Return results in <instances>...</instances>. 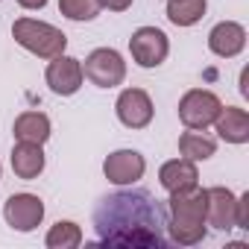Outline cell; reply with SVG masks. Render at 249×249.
Wrapping results in <instances>:
<instances>
[{"label": "cell", "instance_id": "6da1fadb", "mask_svg": "<svg viewBox=\"0 0 249 249\" xmlns=\"http://www.w3.org/2000/svg\"><path fill=\"white\" fill-rule=\"evenodd\" d=\"M97 240L106 246H164L167 208L150 191L123 188L100 199L94 208Z\"/></svg>", "mask_w": 249, "mask_h": 249}, {"label": "cell", "instance_id": "7a4b0ae2", "mask_svg": "<svg viewBox=\"0 0 249 249\" xmlns=\"http://www.w3.org/2000/svg\"><path fill=\"white\" fill-rule=\"evenodd\" d=\"M205 188L191 185L173 191L167 199V240L179 246H196L205 240Z\"/></svg>", "mask_w": 249, "mask_h": 249}, {"label": "cell", "instance_id": "3957f363", "mask_svg": "<svg viewBox=\"0 0 249 249\" xmlns=\"http://www.w3.org/2000/svg\"><path fill=\"white\" fill-rule=\"evenodd\" d=\"M12 38L18 47H24L27 53H33L38 59H53V56H62L68 50V36L59 27L38 21V18H30V15L18 18L12 24Z\"/></svg>", "mask_w": 249, "mask_h": 249}, {"label": "cell", "instance_id": "277c9868", "mask_svg": "<svg viewBox=\"0 0 249 249\" xmlns=\"http://www.w3.org/2000/svg\"><path fill=\"white\" fill-rule=\"evenodd\" d=\"M82 73L91 85L97 88H117L126 79V59H123L114 47H97L85 56Z\"/></svg>", "mask_w": 249, "mask_h": 249}, {"label": "cell", "instance_id": "5b68a950", "mask_svg": "<svg viewBox=\"0 0 249 249\" xmlns=\"http://www.w3.org/2000/svg\"><path fill=\"white\" fill-rule=\"evenodd\" d=\"M223 108V100L208 88H191L179 100V120L185 129H208Z\"/></svg>", "mask_w": 249, "mask_h": 249}, {"label": "cell", "instance_id": "8992f818", "mask_svg": "<svg viewBox=\"0 0 249 249\" xmlns=\"http://www.w3.org/2000/svg\"><path fill=\"white\" fill-rule=\"evenodd\" d=\"M129 53L138 68H159L170 56V38L159 27H138L129 36Z\"/></svg>", "mask_w": 249, "mask_h": 249}, {"label": "cell", "instance_id": "52a82bcc", "mask_svg": "<svg viewBox=\"0 0 249 249\" xmlns=\"http://www.w3.org/2000/svg\"><path fill=\"white\" fill-rule=\"evenodd\" d=\"M114 114L126 129H147L156 117V106L144 88H123L114 100Z\"/></svg>", "mask_w": 249, "mask_h": 249}, {"label": "cell", "instance_id": "ba28073f", "mask_svg": "<svg viewBox=\"0 0 249 249\" xmlns=\"http://www.w3.org/2000/svg\"><path fill=\"white\" fill-rule=\"evenodd\" d=\"M3 220L9 229L27 234V231H36L41 223H44V199L36 196V194H12L6 202H3Z\"/></svg>", "mask_w": 249, "mask_h": 249}, {"label": "cell", "instance_id": "9c48e42d", "mask_svg": "<svg viewBox=\"0 0 249 249\" xmlns=\"http://www.w3.org/2000/svg\"><path fill=\"white\" fill-rule=\"evenodd\" d=\"M144 173H147V159L138 150H114L103 161V176L117 188L138 185Z\"/></svg>", "mask_w": 249, "mask_h": 249}, {"label": "cell", "instance_id": "30bf717a", "mask_svg": "<svg viewBox=\"0 0 249 249\" xmlns=\"http://www.w3.org/2000/svg\"><path fill=\"white\" fill-rule=\"evenodd\" d=\"M44 82H47V88H50L53 94H59V97H73V94L82 88V82H85L82 62H79L76 56H68V53L47 59Z\"/></svg>", "mask_w": 249, "mask_h": 249}, {"label": "cell", "instance_id": "8fae6325", "mask_svg": "<svg viewBox=\"0 0 249 249\" xmlns=\"http://www.w3.org/2000/svg\"><path fill=\"white\" fill-rule=\"evenodd\" d=\"M205 223L217 231L237 229V194L223 185L205 188Z\"/></svg>", "mask_w": 249, "mask_h": 249}, {"label": "cell", "instance_id": "7c38bea8", "mask_svg": "<svg viewBox=\"0 0 249 249\" xmlns=\"http://www.w3.org/2000/svg\"><path fill=\"white\" fill-rule=\"evenodd\" d=\"M208 50L220 59H234L246 50V27L237 21H220L208 33Z\"/></svg>", "mask_w": 249, "mask_h": 249}, {"label": "cell", "instance_id": "4fadbf2b", "mask_svg": "<svg viewBox=\"0 0 249 249\" xmlns=\"http://www.w3.org/2000/svg\"><path fill=\"white\" fill-rule=\"evenodd\" d=\"M9 164H12V173L24 182H33L44 173L47 167V156H44V147L41 144H27V141H15L12 147V156H9Z\"/></svg>", "mask_w": 249, "mask_h": 249}, {"label": "cell", "instance_id": "5bb4252c", "mask_svg": "<svg viewBox=\"0 0 249 249\" xmlns=\"http://www.w3.org/2000/svg\"><path fill=\"white\" fill-rule=\"evenodd\" d=\"M214 132L226 144H234V147L246 144L249 141V111L240 106H223L214 120Z\"/></svg>", "mask_w": 249, "mask_h": 249}, {"label": "cell", "instance_id": "9a60e30c", "mask_svg": "<svg viewBox=\"0 0 249 249\" xmlns=\"http://www.w3.org/2000/svg\"><path fill=\"white\" fill-rule=\"evenodd\" d=\"M12 135H15V141L41 144V147H44V144L50 141V135H53V123H50V117H47L44 111L30 108V111H21V114L15 117Z\"/></svg>", "mask_w": 249, "mask_h": 249}, {"label": "cell", "instance_id": "2e32d148", "mask_svg": "<svg viewBox=\"0 0 249 249\" xmlns=\"http://www.w3.org/2000/svg\"><path fill=\"white\" fill-rule=\"evenodd\" d=\"M159 185L173 194V191H182V188H191V185H199V167L196 161L191 159H170L159 167Z\"/></svg>", "mask_w": 249, "mask_h": 249}, {"label": "cell", "instance_id": "e0dca14e", "mask_svg": "<svg viewBox=\"0 0 249 249\" xmlns=\"http://www.w3.org/2000/svg\"><path fill=\"white\" fill-rule=\"evenodd\" d=\"M179 153H182V159H191L199 164L217 153V141L211 135H205V129H188L179 135Z\"/></svg>", "mask_w": 249, "mask_h": 249}, {"label": "cell", "instance_id": "ac0fdd59", "mask_svg": "<svg viewBox=\"0 0 249 249\" xmlns=\"http://www.w3.org/2000/svg\"><path fill=\"white\" fill-rule=\"evenodd\" d=\"M164 12L173 27H196L208 12V0H167Z\"/></svg>", "mask_w": 249, "mask_h": 249}, {"label": "cell", "instance_id": "d6986e66", "mask_svg": "<svg viewBox=\"0 0 249 249\" xmlns=\"http://www.w3.org/2000/svg\"><path fill=\"white\" fill-rule=\"evenodd\" d=\"M82 240H85L82 226L73 223V220H59L44 234V246L47 249H76V246H82Z\"/></svg>", "mask_w": 249, "mask_h": 249}, {"label": "cell", "instance_id": "ffe728a7", "mask_svg": "<svg viewBox=\"0 0 249 249\" xmlns=\"http://www.w3.org/2000/svg\"><path fill=\"white\" fill-rule=\"evenodd\" d=\"M59 12H62L68 21L82 24V21H94L103 9H100L97 0H59Z\"/></svg>", "mask_w": 249, "mask_h": 249}, {"label": "cell", "instance_id": "44dd1931", "mask_svg": "<svg viewBox=\"0 0 249 249\" xmlns=\"http://www.w3.org/2000/svg\"><path fill=\"white\" fill-rule=\"evenodd\" d=\"M237 229L249 231V191L237 196Z\"/></svg>", "mask_w": 249, "mask_h": 249}, {"label": "cell", "instance_id": "7402d4cb", "mask_svg": "<svg viewBox=\"0 0 249 249\" xmlns=\"http://www.w3.org/2000/svg\"><path fill=\"white\" fill-rule=\"evenodd\" d=\"M100 9H108V12H126L135 0H97Z\"/></svg>", "mask_w": 249, "mask_h": 249}, {"label": "cell", "instance_id": "603a6c76", "mask_svg": "<svg viewBox=\"0 0 249 249\" xmlns=\"http://www.w3.org/2000/svg\"><path fill=\"white\" fill-rule=\"evenodd\" d=\"M47 3H50V0H18V6L27 9V12H38V9H44Z\"/></svg>", "mask_w": 249, "mask_h": 249}, {"label": "cell", "instance_id": "cb8c5ba5", "mask_svg": "<svg viewBox=\"0 0 249 249\" xmlns=\"http://www.w3.org/2000/svg\"><path fill=\"white\" fill-rule=\"evenodd\" d=\"M240 94H243V97H249V88H246V68L240 71Z\"/></svg>", "mask_w": 249, "mask_h": 249}, {"label": "cell", "instance_id": "d4e9b609", "mask_svg": "<svg viewBox=\"0 0 249 249\" xmlns=\"http://www.w3.org/2000/svg\"><path fill=\"white\" fill-rule=\"evenodd\" d=\"M0 176H3V164H0Z\"/></svg>", "mask_w": 249, "mask_h": 249}]
</instances>
